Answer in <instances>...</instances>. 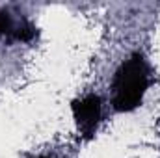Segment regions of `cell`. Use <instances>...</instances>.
I'll return each instance as SVG.
<instances>
[{"label":"cell","mask_w":160,"mask_h":158,"mask_svg":"<svg viewBox=\"0 0 160 158\" xmlns=\"http://www.w3.org/2000/svg\"><path fill=\"white\" fill-rule=\"evenodd\" d=\"M147 87H149L147 62L140 54H134L128 60H125L121 63V67L116 71L114 84H112L114 110L127 114V112H132L134 108H138L147 93Z\"/></svg>","instance_id":"6da1fadb"},{"label":"cell","mask_w":160,"mask_h":158,"mask_svg":"<svg viewBox=\"0 0 160 158\" xmlns=\"http://www.w3.org/2000/svg\"><path fill=\"white\" fill-rule=\"evenodd\" d=\"M101 112H102V104L97 95L82 97L73 104V117L77 121L78 128L82 130V134H91L97 128Z\"/></svg>","instance_id":"7a4b0ae2"},{"label":"cell","mask_w":160,"mask_h":158,"mask_svg":"<svg viewBox=\"0 0 160 158\" xmlns=\"http://www.w3.org/2000/svg\"><path fill=\"white\" fill-rule=\"evenodd\" d=\"M39 158H50V156H39Z\"/></svg>","instance_id":"3957f363"}]
</instances>
